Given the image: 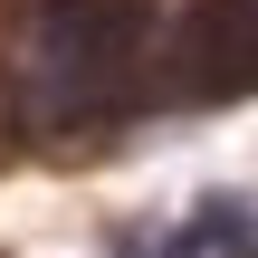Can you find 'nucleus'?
Wrapping results in <instances>:
<instances>
[{"instance_id":"1","label":"nucleus","mask_w":258,"mask_h":258,"mask_svg":"<svg viewBox=\"0 0 258 258\" xmlns=\"http://www.w3.org/2000/svg\"><path fill=\"white\" fill-rule=\"evenodd\" d=\"M124 48V29L96 10V0H57L48 19H38V57H29V105L57 124V115H77V105H96V86H105V57Z\"/></svg>"},{"instance_id":"2","label":"nucleus","mask_w":258,"mask_h":258,"mask_svg":"<svg viewBox=\"0 0 258 258\" xmlns=\"http://www.w3.org/2000/svg\"><path fill=\"white\" fill-rule=\"evenodd\" d=\"M163 258H258V201H239V191L201 201V211L163 239Z\"/></svg>"}]
</instances>
